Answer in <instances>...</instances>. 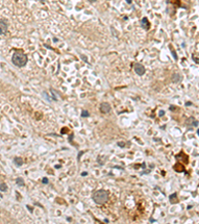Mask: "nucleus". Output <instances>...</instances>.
I'll list each match as a JSON object with an SVG mask.
<instances>
[{
  "label": "nucleus",
  "mask_w": 199,
  "mask_h": 224,
  "mask_svg": "<svg viewBox=\"0 0 199 224\" xmlns=\"http://www.w3.org/2000/svg\"><path fill=\"white\" fill-rule=\"evenodd\" d=\"M27 62H28V57L22 51H16L12 55V63L16 67L22 68V67H24L27 64Z\"/></svg>",
  "instance_id": "1"
},
{
  "label": "nucleus",
  "mask_w": 199,
  "mask_h": 224,
  "mask_svg": "<svg viewBox=\"0 0 199 224\" xmlns=\"http://www.w3.org/2000/svg\"><path fill=\"white\" fill-rule=\"evenodd\" d=\"M92 197H93V200H94L95 203L102 205V204H105L106 201H108L109 192L105 189H99V190H97V191H95L93 193Z\"/></svg>",
  "instance_id": "2"
},
{
  "label": "nucleus",
  "mask_w": 199,
  "mask_h": 224,
  "mask_svg": "<svg viewBox=\"0 0 199 224\" xmlns=\"http://www.w3.org/2000/svg\"><path fill=\"white\" fill-rule=\"evenodd\" d=\"M133 70H134V72L137 73V75H139V76H142V75H144V73H145V68H144V66H143L142 64H140V63L134 64Z\"/></svg>",
  "instance_id": "3"
},
{
  "label": "nucleus",
  "mask_w": 199,
  "mask_h": 224,
  "mask_svg": "<svg viewBox=\"0 0 199 224\" xmlns=\"http://www.w3.org/2000/svg\"><path fill=\"white\" fill-rule=\"evenodd\" d=\"M100 110H101V112L102 113H104V114H108L111 112V105L109 103H102L101 104V106H100Z\"/></svg>",
  "instance_id": "4"
},
{
  "label": "nucleus",
  "mask_w": 199,
  "mask_h": 224,
  "mask_svg": "<svg viewBox=\"0 0 199 224\" xmlns=\"http://www.w3.org/2000/svg\"><path fill=\"white\" fill-rule=\"evenodd\" d=\"M186 125L187 127H198V121L196 120L195 118L190 117L186 121Z\"/></svg>",
  "instance_id": "5"
},
{
  "label": "nucleus",
  "mask_w": 199,
  "mask_h": 224,
  "mask_svg": "<svg viewBox=\"0 0 199 224\" xmlns=\"http://www.w3.org/2000/svg\"><path fill=\"white\" fill-rule=\"evenodd\" d=\"M8 30V24L4 20H0V35H4Z\"/></svg>",
  "instance_id": "6"
},
{
  "label": "nucleus",
  "mask_w": 199,
  "mask_h": 224,
  "mask_svg": "<svg viewBox=\"0 0 199 224\" xmlns=\"http://www.w3.org/2000/svg\"><path fill=\"white\" fill-rule=\"evenodd\" d=\"M140 26H142L144 30H148L150 28V24H149V21L147 20L146 17H144L142 19V23H140Z\"/></svg>",
  "instance_id": "7"
},
{
  "label": "nucleus",
  "mask_w": 199,
  "mask_h": 224,
  "mask_svg": "<svg viewBox=\"0 0 199 224\" xmlns=\"http://www.w3.org/2000/svg\"><path fill=\"white\" fill-rule=\"evenodd\" d=\"M181 80H182V77L179 73H175L172 75V82L173 83H180Z\"/></svg>",
  "instance_id": "8"
},
{
  "label": "nucleus",
  "mask_w": 199,
  "mask_h": 224,
  "mask_svg": "<svg viewBox=\"0 0 199 224\" xmlns=\"http://www.w3.org/2000/svg\"><path fill=\"white\" fill-rule=\"evenodd\" d=\"M23 163H24L23 159L21 158H18V156H16V158L13 159V163L15 164L16 166H21L23 164Z\"/></svg>",
  "instance_id": "9"
},
{
  "label": "nucleus",
  "mask_w": 199,
  "mask_h": 224,
  "mask_svg": "<svg viewBox=\"0 0 199 224\" xmlns=\"http://www.w3.org/2000/svg\"><path fill=\"white\" fill-rule=\"evenodd\" d=\"M15 181H16V184L18 185V186H24V185H25L24 179H23L22 177H17Z\"/></svg>",
  "instance_id": "10"
},
{
  "label": "nucleus",
  "mask_w": 199,
  "mask_h": 224,
  "mask_svg": "<svg viewBox=\"0 0 199 224\" xmlns=\"http://www.w3.org/2000/svg\"><path fill=\"white\" fill-rule=\"evenodd\" d=\"M7 189H8V186H7V184L6 183H0V191H2V192H5L7 191Z\"/></svg>",
  "instance_id": "11"
},
{
  "label": "nucleus",
  "mask_w": 199,
  "mask_h": 224,
  "mask_svg": "<svg viewBox=\"0 0 199 224\" xmlns=\"http://www.w3.org/2000/svg\"><path fill=\"white\" fill-rule=\"evenodd\" d=\"M81 116L83 117V118H89V117L91 116V114H90L88 111H86V110H85V111H83V112H82Z\"/></svg>",
  "instance_id": "12"
},
{
  "label": "nucleus",
  "mask_w": 199,
  "mask_h": 224,
  "mask_svg": "<svg viewBox=\"0 0 199 224\" xmlns=\"http://www.w3.org/2000/svg\"><path fill=\"white\" fill-rule=\"evenodd\" d=\"M176 196H177V194H176V193H173L172 195H170V196H169V198H170V202H171V203H176V201L174 200V199L176 198Z\"/></svg>",
  "instance_id": "13"
},
{
  "label": "nucleus",
  "mask_w": 199,
  "mask_h": 224,
  "mask_svg": "<svg viewBox=\"0 0 199 224\" xmlns=\"http://www.w3.org/2000/svg\"><path fill=\"white\" fill-rule=\"evenodd\" d=\"M42 182L44 183V184H48V183H49V179H48L47 177H44V178L42 179Z\"/></svg>",
  "instance_id": "14"
},
{
  "label": "nucleus",
  "mask_w": 199,
  "mask_h": 224,
  "mask_svg": "<svg viewBox=\"0 0 199 224\" xmlns=\"http://www.w3.org/2000/svg\"><path fill=\"white\" fill-rule=\"evenodd\" d=\"M162 115H164V111H160V113H159V117H161Z\"/></svg>",
  "instance_id": "15"
},
{
  "label": "nucleus",
  "mask_w": 199,
  "mask_h": 224,
  "mask_svg": "<svg viewBox=\"0 0 199 224\" xmlns=\"http://www.w3.org/2000/svg\"><path fill=\"white\" fill-rule=\"evenodd\" d=\"M127 3H128V4H130V3H132V0H127Z\"/></svg>",
  "instance_id": "16"
},
{
  "label": "nucleus",
  "mask_w": 199,
  "mask_h": 224,
  "mask_svg": "<svg viewBox=\"0 0 199 224\" xmlns=\"http://www.w3.org/2000/svg\"><path fill=\"white\" fill-rule=\"evenodd\" d=\"M89 1H90L91 3H94V2H96V1H97V0H89Z\"/></svg>",
  "instance_id": "17"
},
{
  "label": "nucleus",
  "mask_w": 199,
  "mask_h": 224,
  "mask_svg": "<svg viewBox=\"0 0 199 224\" xmlns=\"http://www.w3.org/2000/svg\"><path fill=\"white\" fill-rule=\"evenodd\" d=\"M87 173H88V172H83V173H82V175H83V176H85Z\"/></svg>",
  "instance_id": "18"
}]
</instances>
